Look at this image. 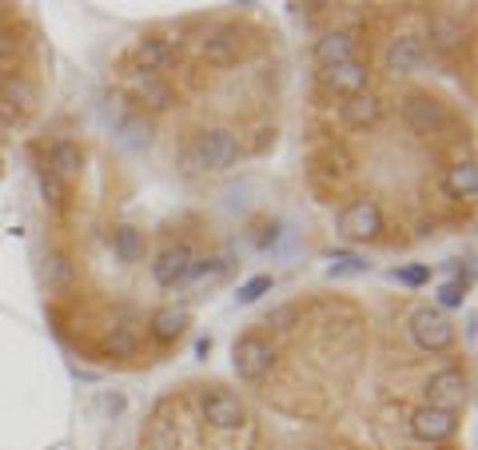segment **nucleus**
Masks as SVG:
<instances>
[{"label": "nucleus", "mask_w": 478, "mask_h": 450, "mask_svg": "<svg viewBox=\"0 0 478 450\" xmlns=\"http://www.w3.org/2000/svg\"><path fill=\"white\" fill-rule=\"evenodd\" d=\"M275 359L279 355H275L272 339L259 335V331H244L232 347V367L244 383H263V378L275 371Z\"/></svg>", "instance_id": "obj_1"}, {"label": "nucleus", "mask_w": 478, "mask_h": 450, "mask_svg": "<svg viewBox=\"0 0 478 450\" xmlns=\"http://www.w3.org/2000/svg\"><path fill=\"white\" fill-rule=\"evenodd\" d=\"M187 144H192V152L204 172H227V168H235L239 156H244V144H239V136L232 128H204V132L192 136Z\"/></svg>", "instance_id": "obj_2"}, {"label": "nucleus", "mask_w": 478, "mask_h": 450, "mask_svg": "<svg viewBox=\"0 0 478 450\" xmlns=\"http://www.w3.org/2000/svg\"><path fill=\"white\" fill-rule=\"evenodd\" d=\"M199 60L212 68H232L244 60V33L239 24H227V20H215V24H204V33L196 40Z\"/></svg>", "instance_id": "obj_3"}, {"label": "nucleus", "mask_w": 478, "mask_h": 450, "mask_svg": "<svg viewBox=\"0 0 478 450\" xmlns=\"http://www.w3.org/2000/svg\"><path fill=\"white\" fill-rule=\"evenodd\" d=\"M403 124L411 128L415 136H443L454 128L446 104L431 92H406L403 96Z\"/></svg>", "instance_id": "obj_4"}, {"label": "nucleus", "mask_w": 478, "mask_h": 450, "mask_svg": "<svg viewBox=\"0 0 478 450\" xmlns=\"http://www.w3.org/2000/svg\"><path fill=\"white\" fill-rule=\"evenodd\" d=\"M406 331H411L418 351L426 355H443L454 347V323L443 311H435V307H415L406 315Z\"/></svg>", "instance_id": "obj_5"}, {"label": "nucleus", "mask_w": 478, "mask_h": 450, "mask_svg": "<svg viewBox=\"0 0 478 450\" xmlns=\"http://www.w3.org/2000/svg\"><path fill=\"white\" fill-rule=\"evenodd\" d=\"M339 232H343L351 244H375L383 239L387 232V219H383V207L375 199H351V204L339 212Z\"/></svg>", "instance_id": "obj_6"}, {"label": "nucleus", "mask_w": 478, "mask_h": 450, "mask_svg": "<svg viewBox=\"0 0 478 450\" xmlns=\"http://www.w3.org/2000/svg\"><path fill=\"white\" fill-rule=\"evenodd\" d=\"M124 92L132 96L136 112H167L176 108V88L167 84L164 76H152V72H139V68H128L124 72Z\"/></svg>", "instance_id": "obj_7"}, {"label": "nucleus", "mask_w": 478, "mask_h": 450, "mask_svg": "<svg viewBox=\"0 0 478 450\" xmlns=\"http://www.w3.org/2000/svg\"><path fill=\"white\" fill-rule=\"evenodd\" d=\"M319 88L327 96H339V100H351L358 92H371V64L367 60H343V64H331V68H319Z\"/></svg>", "instance_id": "obj_8"}, {"label": "nucleus", "mask_w": 478, "mask_h": 450, "mask_svg": "<svg viewBox=\"0 0 478 450\" xmlns=\"http://www.w3.org/2000/svg\"><path fill=\"white\" fill-rule=\"evenodd\" d=\"M199 415H204V423L215 426V431H235V426L247 423L244 398H239L235 391H224V387L204 391V398H199Z\"/></svg>", "instance_id": "obj_9"}, {"label": "nucleus", "mask_w": 478, "mask_h": 450, "mask_svg": "<svg viewBox=\"0 0 478 450\" xmlns=\"http://www.w3.org/2000/svg\"><path fill=\"white\" fill-rule=\"evenodd\" d=\"M179 64V44L176 40H159V36H144L132 44V68L139 72H152V76H164L176 72Z\"/></svg>", "instance_id": "obj_10"}, {"label": "nucleus", "mask_w": 478, "mask_h": 450, "mask_svg": "<svg viewBox=\"0 0 478 450\" xmlns=\"http://www.w3.org/2000/svg\"><path fill=\"white\" fill-rule=\"evenodd\" d=\"M471 398V378H466L458 367H446V371H435L431 383H426V407H443V411H454L466 407Z\"/></svg>", "instance_id": "obj_11"}, {"label": "nucleus", "mask_w": 478, "mask_h": 450, "mask_svg": "<svg viewBox=\"0 0 478 450\" xmlns=\"http://www.w3.org/2000/svg\"><path fill=\"white\" fill-rule=\"evenodd\" d=\"M192 263H196L192 244H172V247H164V252L156 255L152 279H156L159 287H164V292H176V287L187 283V275H192Z\"/></svg>", "instance_id": "obj_12"}, {"label": "nucleus", "mask_w": 478, "mask_h": 450, "mask_svg": "<svg viewBox=\"0 0 478 450\" xmlns=\"http://www.w3.org/2000/svg\"><path fill=\"white\" fill-rule=\"evenodd\" d=\"M355 176V156L347 152V144H327L323 152H315L311 159V179L315 184H331V192H339L343 187V179Z\"/></svg>", "instance_id": "obj_13"}, {"label": "nucleus", "mask_w": 478, "mask_h": 450, "mask_svg": "<svg viewBox=\"0 0 478 450\" xmlns=\"http://www.w3.org/2000/svg\"><path fill=\"white\" fill-rule=\"evenodd\" d=\"M458 431V415L454 411H443V407H418V411L411 415V435L418 438V443H446V438H454Z\"/></svg>", "instance_id": "obj_14"}, {"label": "nucleus", "mask_w": 478, "mask_h": 450, "mask_svg": "<svg viewBox=\"0 0 478 450\" xmlns=\"http://www.w3.org/2000/svg\"><path fill=\"white\" fill-rule=\"evenodd\" d=\"M0 104L16 120H28L40 104V88L24 72H8V76H0Z\"/></svg>", "instance_id": "obj_15"}, {"label": "nucleus", "mask_w": 478, "mask_h": 450, "mask_svg": "<svg viewBox=\"0 0 478 450\" xmlns=\"http://www.w3.org/2000/svg\"><path fill=\"white\" fill-rule=\"evenodd\" d=\"M383 116H387V104L375 92H358V96L339 104V120H343V128H351V132L378 128V124H383Z\"/></svg>", "instance_id": "obj_16"}, {"label": "nucleus", "mask_w": 478, "mask_h": 450, "mask_svg": "<svg viewBox=\"0 0 478 450\" xmlns=\"http://www.w3.org/2000/svg\"><path fill=\"white\" fill-rule=\"evenodd\" d=\"M358 53V33L355 28H331V33H323L315 40L311 56L319 68H331V64H343V60H355Z\"/></svg>", "instance_id": "obj_17"}, {"label": "nucleus", "mask_w": 478, "mask_h": 450, "mask_svg": "<svg viewBox=\"0 0 478 450\" xmlns=\"http://www.w3.org/2000/svg\"><path fill=\"white\" fill-rule=\"evenodd\" d=\"M426 40H431L435 53H458V48L466 44V24L454 13L438 8V13L426 16ZM426 40H423V44H426Z\"/></svg>", "instance_id": "obj_18"}, {"label": "nucleus", "mask_w": 478, "mask_h": 450, "mask_svg": "<svg viewBox=\"0 0 478 450\" xmlns=\"http://www.w3.org/2000/svg\"><path fill=\"white\" fill-rule=\"evenodd\" d=\"M423 60H426L423 36L403 33V36H395L391 44H387L383 64H387V72H391V76H411V72H418V64H423Z\"/></svg>", "instance_id": "obj_19"}, {"label": "nucleus", "mask_w": 478, "mask_h": 450, "mask_svg": "<svg viewBox=\"0 0 478 450\" xmlns=\"http://www.w3.org/2000/svg\"><path fill=\"white\" fill-rule=\"evenodd\" d=\"M443 187H446V196L451 199H458V204H471V199L478 196V164L471 156L454 159V164L446 168V176H443Z\"/></svg>", "instance_id": "obj_20"}, {"label": "nucleus", "mask_w": 478, "mask_h": 450, "mask_svg": "<svg viewBox=\"0 0 478 450\" xmlns=\"http://www.w3.org/2000/svg\"><path fill=\"white\" fill-rule=\"evenodd\" d=\"M100 355L104 359H136L139 355V331L132 323H112L100 339Z\"/></svg>", "instance_id": "obj_21"}, {"label": "nucleus", "mask_w": 478, "mask_h": 450, "mask_svg": "<svg viewBox=\"0 0 478 450\" xmlns=\"http://www.w3.org/2000/svg\"><path fill=\"white\" fill-rule=\"evenodd\" d=\"M48 168H53L64 184L80 179V172H84V152H80L76 139H56L53 152H48Z\"/></svg>", "instance_id": "obj_22"}, {"label": "nucleus", "mask_w": 478, "mask_h": 450, "mask_svg": "<svg viewBox=\"0 0 478 450\" xmlns=\"http://www.w3.org/2000/svg\"><path fill=\"white\" fill-rule=\"evenodd\" d=\"M44 283L53 295H68L76 287V263L64 252H48L44 255Z\"/></svg>", "instance_id": "obj_23"}, {"label": "nucleus", "mask_w": 478, "mask_h": 450, "mask_svg": "<svg viewBox=\"0 0 478 450\" xmlns=\"http://www.w3.org/2000/svg\"><path fill=\"white\" fill-rule=\"evenodd\" d=\"M112 252L120 263H128V267H136V263H144V255H148V239L139 227H116L112 232Z\"/></svg>", "instance_id": "obj_24"}, {"label": "nucleus", "mask_w": 478, "mask_h": 450, "mask_svg": "<svg viewBox=\"0 0 478 450\" xmlns=\"http://www.w3.org/2000/svg\"><path fill=\"white\" fill-rule=\"evenodd\" d=\"M148 327H152V339H156V343L167 347V343H176V339L187 331V311H184V307H159Z\"/></svg>", "instance_id": "obj_25"}, {"label": "nucleus", "mask_w": 478, "mask_h": 450, "mask_svg": "<svg viewBox=\"0 0 478 450\" xmlns=\"http://www.w3.org/2000/svg\"><path fill=\"white\" fill-rule=\"evenodd\" d=\"M144 450H184L179 423L172 426L167 418H152V431H148V438H144Z\"/></svg>", "instance_id": "obj_26"}, {"label": "nucleus", "mask_w": 478, "mask_h": 450, "mask_svg": "<svg viewBox=\"0 0 478 450\" xmlns=\"http://www.w3.org/2000/svg\"><path fill=\"white\" fill-rule=\"evenodd\" d=\"M40 192H44V199H48V207H53V212H68V184L48 164H40Z\"/></svg>", "instance_id": "obj_27"}, {"label": "nucleus", "mask_w": 478, "mask_h": 450, "mask_svg": "<svg viewBox=\"0 0 478 450\" xmlns=\"http://www.w3.org/2000/svg\"><path fill=\"white\" fill-rule=\"evenodd\" d=\"M299 315H303V307L299 303H283V307H275V311L267 315V327H275V331H295Z\"/></svg>", "instance_id": "obj_28"}, {"label": "nucleus", "mask_w": 478, "mask_h": 450, "mask_svg": "<svg viewBox=\"0 0 478 450\" xmlns=\"http://www.w3.org/2000/svg\"><path fill=\"white\" fill-rule=\"evenodd\" d=\"M272 287H275V279H272V275H255V279H247V283L239 287V295H235V299H239L244 307H247V303H259V299L272 292Z\"/></svg>", "instance_id": "obj_29"}, {"label": "nucleus", "mask_w": 478, "mask_h": 450, "mask_svg": "<svg viewBox=\"0 0 478 450\" xmlns=\"http://www.w3.org/2000/svg\"><path fill=\"white\" fill-rule=\"evenodd\" d=\"M120 132L128 136V144H148V136H152V128H148L144 112H136L132 120H120Z\"/></svg>", "instance_id": "obj_30"}, {"label": "nucleus", "mask_w": 478, "mask_h": 450, "mask_svg": "<svg viewBox=\"0 0 478 450\" xmlns=\"http://www.w3.org/2000/svg\"><path fill=\"white\" fill-rule=\"evenodd\" d=\"M391 279H398V283H406V287H423L426 279H431V267H426V263H415V267H395Z\"/></svg>", "instance_id": "obj_31"}, {"label": "nucleus", "mask_w": 478, "mask_h": 450, "mask_svg": "<svg viewBox=\"0 0 478 450\" xmlns=\"http://www.w3.org/2000/svg\"><path fill=\"white\" fill-rule=\"evenodd\" d=\"M463 295H466V279H451V283L438 287V303L443 307H463Z\"/></svg>", "instance_id": "obj_32"}, {"label": "nucleus", "mask_w": 478, "mask_h": 450, "mask_svg": "<svg viewBox=\"0 0 478 450\" xmlns=\"http://www.w3.org/2000/svg\"><path fill=\"white\" fill-rule=\"evenodd\" d=\"M358 272H367L363 255H335L331 259V275H358Z\"/></svg>", "instance_id": "obj_33"}, {"label": "nucleus", "mask_w": 478, "mask_h": 450, "mask_svg": "<svg viewBox=\"0 0 478 450\" xmlns=\"http://www.w3.org/2000/svg\"><path fill=\"white\" fill-rule=\"evenodd\" d=\"M16 48H20V40H16V28L0 24V64H5V60H16Z\"/></svg>", "instance_id": "obj_34"}, {"label": "nucleus", "mask_w": 478, "mask_h": 450, "mask_svg": "<svg viewBox=\"0 0 478 450\" xmlns=\"http://www.w3.org/2000/svg\"><path fill=\"white\" fill-rule=\"evenodd\" d=\"M275 144V128H259L255 139H252V152H267Z\"/></svg>", "instance_id": "obj_35"}, {"label": "nucleus", "mask_w": 478, "mask_h": 450, "mask_svg": "<svg viewBox=\"0 0 478 450\" xmlns=\"http://www.w3.org/2000/svg\"><path fill=\"white\" fill-rule=\"evenodd\" d=\"M435 227H438V219H435V215H423V219L415 224V235H435Z\"/></svg>", "instance_id": "obj_36"}, {"label": "nucleus", "mask_w": 478, "mask_h": 450, "mask_svg": "<svg viewBox=\"0 0 478 450\" xmlns=\"http://www.w3.org/2000/svg\"><path fill=\"white\" fill-rule=\"evenodd\" d=\"M16 124H20V120H16L13 112H8L5 104H0V128H16Z\"/></svg>", "instance_id": "obj_37"}, {"label": "nucleus", "mask_w": 478, "mask_h": 450, "mask_svg": "<svg viewBox=\"0 0 478 450\" xmlns=\"http://www.w3.org/2000/svg\"><path fill=\"white\" fill-rule=\"evenodd\" d=\"M0 24H5V5H0Z\"/></svg>", "instance_id": "obj_38"}, {"label": "nucleus", "mask_w": 478, "mask_h": 450, "mask_svg": "<svg viewBox=\"0 0 478 450\" xmlns=\"http://www.w3.org/2000/svg\"><path fill=\"white\" fill-rule=\"evenodd\" d=\"M431 450H438V446H431Z\"/></svg>", "instance_id": "obj_39"}, {"label": "nucleus", "mask_w": 478, "mask_h": 450, "mask_svg": "<svg viewBox=\"0 0 478 450\" xmlns=\"http://www.w3.org/2000/svg\"><path fill=\"white\" fill-rule=\"evenodd\" d=\"M0 164H5V159H0Z\"/></svg>", "instance_id": "obj_40"}]
</instances>
